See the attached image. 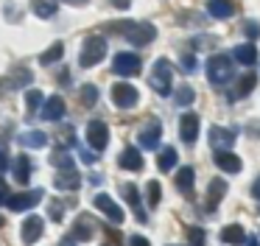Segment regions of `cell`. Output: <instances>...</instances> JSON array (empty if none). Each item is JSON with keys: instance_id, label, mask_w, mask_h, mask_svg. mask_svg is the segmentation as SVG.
Here are the masks:
<instances>
[{"instance_id": "obj_1", "label": "cell", "mask_w": 260, "mask_h": 246, "mask_svg": "<svg viewBox=\"0 0 260 246\" xmlns=\"http://www.w3.org/2000/svg\"><path fill=\"white\" fill-rule=\"evenodd\" d=\"M107 31L120 34L123 39H129L132 45H140V48L157 39V28H154L151 22H132V20H120V22H109Z\"/></svg>"}, {"instance_id": "obj_2", "label": "cell", "mask_w": 260, "mask_h": 246, "mask_svg": "<svg viewBox=\"0 0 260 246\" xmlns=\"http://www.w3.org/2000/svg\"><path fill=\"white\" fill-rule=\"evenodd\" d=\"M207 78L213 87H226L232 81V59L226 53H213L207 59Z\"/></svg>"}, {"instance_id": "obj_3", "label": "cell", "mask_w": 260, "mask_h": 246, "mask_svg": "<svg viewBox=\"0 0 260 246\" xmlns=\"http://www.w3.org/2000/svg\"><path fill=\"white\" fill-rule=\"evenodd\" d=\"M154 93L159 95H171V84H174V70H171V62L168 59H157L151 70V78H148Z\"/></svg>"}, {"instance_id": "obj_4", "label": "cell", "mask_w": 260, "mask_h": 246, "mask_svg": "<svg viewBox=\"0 0 260 246\" xmlns=\"http://www.w3.org/2000/svg\"><path fill=\"white\" fill-rule=\"evenodd\" d=\"M104 56H107V39H104V37H87L84 39V48H81V53H79L81 67L98 65Z\"/></svg>"}, {"instance_id": "obj_5", "label": "cell", "mask_w": 260, "mask_h": 246, "mask_svg": "<svg viewBox=\"0 0 260 246\" xmlns=\"http://www.w3.org/2000/svg\"><path fill=\"white\" fill-rule=\"evenodd\" d=\"M112 70L118 73V76H137V73L143 70V62H140V56L137 53H118L115 56V62H112Z\"/></svg>"}, {"instance_id": "obj_6", "label": "cell", "mask_w": 260, "mask_h": 246, "mask_svg": "<svg viewBox=\"0 0 260 246\" xmlns=\"http://www.w3.org/2000/svg\"><path fill=\"white\" fill-rule=\"evenodd\" d=\"M87 143H90V148L95 151H104L109 143V129L104 120H90L87 123Z\"/></svg>"}, {"instance_id": "obj_7", "label": "cell", "mask_w": 260, "mask_h": 246, "mask_svg": "<svg viewBox=\"0 0 260 246\" xmlns=\"http://www.w3.org/2000/svg\"><path fill=\"white\" fill-rule=\"evenodd\" d=\"M42 201V190H28V193H17V196H6V204L9 210L14 212H23V210H31Z\"/></svg>"}, {"instance_id": "obj_8", "label": "cell", "mask_w": 260, "mask_h": 246, "mask_svg": "<svg viewBox=\"0 0 260 246\" xmlns=\"http://www.w3.org/2000/svg\"><path fill=\"white\" fill-rule=\"evenodd\" d=\"M137 98H140V93H137L132 84H115L112 87V101L120 109H132V106L137 104Z\"/></svg>"}, {"instance_id": "obj_9", "label": "cell", "mask_w": 260, "mask_h": 246, "mask_svg": "<svg viewBox=\"0 0 260 246\" xmlns=\"http://www.w3.org/2000/svg\"><path fill=\"white\" fill-rule=\"evenodd\" d=\"M210 145L215 151H230L235 145V132L232 129H224V126H213L210 129Z\"/></svg>"}, {"instance_id": "obj_10", "label": "cell", "mask_w": 260, "mask_h": 246, "mask_svg": "<svg viewBox=\"0 0 260 246\" xmlns=\"http://www.w3.org/2000/svg\"><path fill=\"white\" fill-rule=\"evenodd\" d=\"M64 109H68V106H64V98H62V95H51V98L42 104L40 117H42V120H62V117H64Z\"/></svg>"}, {"instance_id": "obj_11", "label": "cell", "mask_w": 260, "mask_h": 246, "mask_svg": "<svg viewBox=\"0 0 260 246\" xmlns=\"http://www.w3.org/2000/svg\"><path fill=\"white\" fill-rule=\"evenodd\" d=\"M159 137H162V126H159V120H148L146 126L140 129V134H137V140H140L143 148H157Z\"/></svg>"}, {"instance_id": "obj_12", "label": "cell", "mask_w": 260, "mask_h": 246, "mask_svg": "<svg viewBox=\"0 0 260 246\" xmlns=\"http://www.w3.org/2000/svg\"><path fill=\"white\" fill-rule=\"evenodd\" d=\"M92 201H95V207H98V210H101L104 212V216H107L109 218V221H112V224H120V221H123V210H120V207L118 204H115V201L112 199H109V196L107 193H98L95 196V199H92Z\"/></svg>"}, {"instance_id": "obj_13", "label": "cell", "mask_w": 260, "mask_h": 246, "mask_svg": "<svg viewBox=\"0 0 260 246\" xmlns=\"http://www.w3.org/2000/svg\"><path fill=\"white\" fill-rule=\"evenodd\" d=\"M179 137L185 140V143H196V137H199V115L196 112H185V115H182Z\"/></svg>"}, {"instance_id": "obj_14", "label": "cell", "mask_w": 260, "mask_h": 246, "mask_svg": "<svg viewBox=\"0 0 260 246\" xmlns=\"http://www.w3.org/2000/svg\"><path fill=\"white\" fill-rule=\"evenodd\" d=\"M92 235H95V221H92V216H79L73 224V232H70V238L73 240H90Z\"/></svg>"}, {"instance_id": "obj_15", "label": "cell", "mask_w": 260, "mask_h": 246, "mask_svg": "<svg viewBox=\"0 0 260 246\" xmlns=\"http://www.w3.org/2000/svg\"><path fill=\"white\" fill-rule=\"evenodd\" d=\"M53 184H56L59 190H76L81 184V176L76 168H59V173L53 176Z\"/></svg>"}, {"instance_id": "obj_16", "label": "cell", "mask_w": 260, "mask_h": 246, "mask_svg": "<svg viewBox=\"0 0 260 246\" xmlns=\"http://www.w3.org/2000/svg\"><path fill=\"white\" fill-rule=\"evenodd\" d=\"M42 227H45V221H42L40 216H28L23 221V240L25 243H37V240L42 238Z\"/></svg>"}, {"instance_id": "obj_17", "label": "cell", "mask_w": 260, "mask_h": 246, "mask_svg": "<svg viewBox=\"0 0 260 246\" xmlns=\"http://www.w3.org/2000/svg\"><path fill=\"white\" fill-rule=\"evenodd\" d=\"M215 165L221 168L224 173H238L241 171V157H235L232 151H215Z\"/></svg>"}, {"instance_id": "obj_18", "label": "cell", "mask_w": 260, "mask_h": 246, "mask_svg": "<svg viewBox=\"0 0 260 246\" xmlns=\"http://www.w3.org/2000/svg\"><path fill=\"white\" fill-rule=\"evenodd\" d=\"M123 199L132 204V210H135L137 221H148L146 210L140 207V193H137V188H135V184H123Z\"/></svg>"}, {"instance_id": "obj_19", "label": "cell", "mask_w": 260, "mask_h": 246, "mask_svg": "<svg viewBox=\"0 0 260 246\" xmlns=\"http://www.w3.org/2000/svg\"><path fill=\"white\" fill-rule=\"evenodd\" d=\"M118 162L126 171H143V154L137 148H123V154H120Z\"/></svg>"}, {"instance_id": "obj_20", "label": "cell", "mask_w": 260, "mask_h": 246, "mask_svg": "<svg viewBox=\"0 0 260 246\" xmlns=\"http://www.w3.org/2000/svg\"><path fill=\"white\" fill-rule=\"evenodd\" d=\"M224 193H226V182L224 179H213V182H210V190H207V210L210 212H213L215 204L224 199Z\"/></svg>"}, {"instance_id": "obj_21", "label": "cell", "mask_w": 260, "mask_h": 246, "mask_svg": "<svg viewBox=\"0 0 260 246\" xmlns=\"http://www.w3.org/2000/svg\"><path fill=\"white\" fill-rule=\"evenodd\" d=\"M221 240L230 246H241L243 240H246V232H243V227H238V224H230V227L221 229Z\"/></svg>"}, {"instance_id": "obj_22", "label": "cell", "mask_w": 260, "mask_h": 246, "mask_svg": "<svg viewBox=\"0 0 260 246\" xmlns=\"http://www.w3.org/2000/svg\"><path fill=\"white\" fill-rule=\"evenodd\" d=\"M254 84H257V76H254V73H246L243 78H238V81H235V89H232V98H246V95L254 89Z\"/></svg>"}, {"instance_id": "obj_23", "label": "cell", "mask_w": 260, "mask_h": 246, "mask_svg": "<svg viewBox=\"0 0 260 246\" xmlns=\"http://www.w3.org/2000/svg\"><path fill=\"white\" fill-rule=\"evenodd\" d=\"M31 171H34L31 160L25 154H20L17 160H14V179H17L20 184H25V182H28V176H31Z\"/></svg>"}, {"instance_id": "obj_24", "label": "cell", "mask_w": 260, "mask_h": 246, "mask_svg": "<svg viewBox=\"0 0 260 246\" xmlns=\"http://www.w3.org/2000/svg\"><path fill=\"white\" fill-rule=\"evenodd\" d=\"M207 11H210V17H215V20H226V17H232L235 9H232L230 0H210Z\"/></svg>"}, {"instance_id": "obj_25", "label": "cell", "mask_w": 260, "mask_h": 246, "mask_svg": "<svg viewBox=\"0 0 260 246\" xmlns=\"http://www.w3.org/2000/svg\"><path fill=\"white\" fill-rule=\"evenodd\" d=\"M232 56H235V59L241 62V65L252 67L254 62H257V48H254L252 42H246V45H238V48H235V53H232Z\"/></svg>"}, {"instance_id": "obj_26", "label": "cell", "mask_w": 260, "mask_h": 246, "mask_svg": "<svg viewBox=\"0 0 260 246\" xmlns=\"http://www.w3.org/2000/svg\"><path fill=\"white\" fill-rule=\"evenodd\" d=\"M34 11H37V17H42V20H51V17H56L59 3L56 0H34Z\"/></svg>"}, {"instance_id": "obj_27", "label": "cell", "mask_w": 260, "mask_h": 246, "mask_svg": "<svg viewBox=\"0 0 260 246\" xmlns=\"http://www.w3.org/2000/svg\"><path fill=\"white\" fill-rule=\"evenodd\" d=\"M20 143H23L25 148H45V145H48V134L45 132H25L23 137H20Z\"/></svg>"}, {"instance_id": "obj_28", "label": "cell", "mask_w": 260, "mask_h": 246, "mask_svg": "<svg viewBox=\"0 0 260 246\" xmlns=\"http://www.w3.org/2000/svg\"><path fill=\"white\" fill-rule=\"evenodd\" d=\"M42 104H45V95H42L40 89H28V93H25V112H28V115H37V112L42 109Z\"/></svg>"}, {"instance_id": "obj_29", "label": "cell", "mask_w": 260, "mask_h": 246, "mask_svg": "<svg viewBox=\"0 0 260 246\" xmlns=\"http://www.w3.org/2000/svg\"><path fill=\"white\" fill-rule=\"evenodd\" d=\"M193 168L190 165H185V168H179V173H176V188L182 190V193H190V188H193Z\"/></svg>"}, {"instance_id": "obj_30", "label": "cell", "mask_w": 260, "mask_h": 246, "mask_svg": "<svg viewBox=\"0 0 260 246\" xmlns=\"http://www.w3.org/2000/svg\"><path fill=\"white\" fill-rule=\"evenodd\" d=\"M176 160H179V154H176V148H174V145L162 148V151H159V160H157L159 171H171V168L176 165Z\"/></svg>"}, {"instance_id": "obj_31", "label": "cell", "mask_w": 260, "mask_h": 246, "mask_svg": "<svg viewBox=\"0 0 260 246\" xmlns=\"http://www.w3.org/2000/svg\"><path fill=\"white\" fill-rule=\"evenodd\" d=\"M193 98H196V93H193L190 84H182V87L174 93V104H176V106H190Z\"/></svg>"}, {"instance_id": "obj_32", "label": "cell", "mask_w": 260, "mask_h": 246, "mask_svg": "<svg viewBox=\"0 0 260 246\" xmlns=\"http://www.w3.org/2000/svg\"><path fill=\"white\" fill-rule=\"evenodd\" d=\"M28 81H31V70L28 67H17V70L12 73V78H9V87L17 89V87H25Z\"/></svg>"}, {"instance_id": "obj_33", "label": "cell", "mask_w": 260, "mask_h": 246, "mask_svg": "<svg viewBox=\"0 0 260 246\" xmlns=\"http://www.w3.org/2000/svg\"><path fill=\"white\" fill-rule=\"evenodd\" d=\"M62 53H64V45H62V42H56V45H51V48H48L45 53L40 56V62H42V65H53V62L62 59Z\"/></svg>"}, {"instance_id": "obj_34", "label": "cell", "mask_w": 260, "mask_h": 246, "mask_svg": "<svg viewBox=\"0 0 260 246\" xmlns=\"http://www.w3.org/2000/svg\"><path fill=\"white\" fill-rule=\"evenodd\" d=\"M81 104L84 106H95L98 104V87L95 84H84V87H81Z\"/></svg>"}, {"instance_id": "obj_35", "label": "cell", "mask_w": 260, "mask_h": 246, "mask_svg": "<svg viewBox=\"0 0 260 246\" xmlns=\"http://www.w3.org/2000/svg\"><path fill=\"white\" fill-rule=\"evenodd\" d=\"M51 162H53L56 168H73V157H70L64 148L53 151V154H51Z\"/></svg>"}, {"instance_id": "obj_36", "label": "cell", "mask_w": 260, "mask_h": 246, "mask_svg": "<svg viewBox=\"0 0 260 246\" xmlns=\"http://www.w3.org/2000/svg\"><path fill=\"white\" fill-rule=\"evenodd\" d=\"M204 238H207V235H204L202 227H190V229H187V240H190V246H204Z\"/></svg>"}, {"instance_id": "obj_37", "label": "cell", "mask_w": 260, "mask_h": 246, "mask_svg": "<svg viewBox=\"0 0 260 246\" xmlns=\"http://www.w3.org/2000/svg\"><path fill=\"white\" fill-rule=\"evenodd\" d=\"M146 199H148V204H151V207H157V204H159V182H148V188H146Z\"/></svg>"}, {"instance_id": "obj_38", "label": "cell", "mask_w": 260, "mask_h": 246, "mask_svg": "<svg viewBox=\"0 0 260 246\" xmlns=\"http://www.w3.org/2000/svg\"><path fill=\"white\" fill-rule=\"evenodd\" d=\"M48 212H51V218H53V221H62V216H64L62 201H59V199H53V201H51V207H48Z\"/></svg>"}, {"instance_id": "obj_39", "label": "cell", "mask_w": 260, "mask_h": 246, "mask_svg": "<svg viewBox=\"0 0 260 246\" xmlns=\"http://www.w3.org/2000/svg\"><path fill=\"white\" fill-rule=\"evenodd\" d=\"M59 143H62V145H76V134H73V129H70V126H64L62 132H59Z\"/></svg>"}, {"instance_id": "obj_40", "label": "cell", "mask_w": 260, "mask_h": 246, "mask_svg": "<svg viewBox=\"0 0 260 246\" xmlns=\"http://www.w3.org/2000/svg\"><path fill=\"white\" fill-rule=\"evenodd\" d=\"M243 31H246L249 39H257V37H260V25H257V22H252V20L243 22Z\"/></svg>"}, {"instance_id": "obj_41", "label": "cell", "mask_w": 260, "mask_h": 246, "mask_svg": "<svg viewBox=\"0 0 260 246\" xmlns=\"http://www.w3.org/2000/svg\"><path fill=\"white\" fill-rule=\"evenodd\" d=\"M182 70H185V73H193V70H196V56H190V53L182 56Z\"/></svg>"}, {"instance_id": "obj_42", "label": "cell", "mask_w": 260, "mask_h": 246, "mask_svg": "<svg viewBox=\"0 0 260 246\" xmlns=\"http://www.w3.org/2000/svg\"><path fill=\"white\" fill-rule=\"evenodd\" d=\"M129 246H151V243H148L143 235H132V238H129Z\"/></svg>"}, {"instance_id": "obj_43", "label": "cell", "mask_w": 260, "mask_h": 246, "mask_svg": "<svg viewBox=\"0 0 260 246\" xmlns=\"http://www.w3.org/2000/svg\"><path fill=\"white\" fill-rule=\"evenodd\" d=\"M6 165H9V154L0 148V171H6Z\"/></svg>"}, {"instance_id": "obj_44", "label": "cell", "mask_w": 260, "mask_h": 246, "mask_svg": "<svg viewBox=\"0 0 260 246\" xmlns=\"http://www.w3.org/2000/svg\"><path fill=\"white\" fill-rule=\"evenodd\" d=\"M9 196V188H6V179H0V201H6Z\"/></svg>"}, {"instance_id": "obj_45", "label": "cell", "mask_w": 260, "mask_h": 246, "mask_svg": "<svg viewBox=\"0 0 260 246\" xmlns=\"http://www.w3.org/2000/svg\"><path fill=\"white\" fill-rule=\"evenodd\" d=\"M112 6H118V9H129L132 6V0H109Z\"/></svg>"}, {"instance_id": "obj_46", "label": "cell", "mask_w": 260, "mask_h": 246, "mask_svg": "<svg viewBox=\"0 0 260 246\" xmlns=\"http://www.w3.org/2000/svg\"><path fill=\"white\" fill-rule=\"evenodd\" d=\"M252 196H254V199H260V176L254 179V184H252Z\"/></svg>"}, {"instance_id": "obj_47", "label": "cell", "mask_w": 260, "mask_h": 246, "mask_svg": "<svg viewBox=\"0 0 260 246\" xmlns=\"http://www.w3.org/2000/svg\"><path fill=\"white\" fill-rule=\"evenodd\" d=\"M56 3H59V0H56ZM62 3H70V6H87L90 0H62Z\"/></svg>"}, {"instance_id": "obj_48", "label": "cell", "mask_w": 260, "mask_h": 246, "mask_svg": "<svg viewBox=\"0 0 260 246\" xmlns=\"http://www.w3.org/2000/svg\"><path fill=\"white\" fill-rule=\"evenodd\" d=\"M81 160H84V162H95V157H92L90 151H81Z\"/></svg>"}, {"instance_id": "obj_49", "label": "cell", "mask_w": 260, "mask_h": 246, "mask_svg": "<svg viewBox=\"0 0 260 246\" xmlns=\"http://www.w3.org/2000/svg\"><path fill=\"white\" fill-rule=\"evenodd\" d=\"M243 243H246V246H260V243H257V240H254V238H246V240H243Z\"/></svg>"}, {"instance_id": "obj_50", "label": "cell", "mask_w": 260, "mask_h": 246, "mask_svg": "<svg viewBox=\"0 0 260 246\" xmlns=\"http://www.w3.org/2000/svg\"><path fill=\"white\" fill-rule=\"evenodd\" d=\"M62 246H76V243H73V238H64V240H62Z\"/></svg>"}, {"instance_id": "obj_51", "label": "cell", "mask_w": 260, "mask_h": 246, "mask_svg": "<svg viewBox=\"0 0 260 246\" xmlns=\"http://www.w3.org/2000/svg\"><path fill=\"white\" fill-rule=\"evenodd\" d=\"M3 224H6V221H3V216H0V227H3Z\"/></svg>"}]
</instances>
